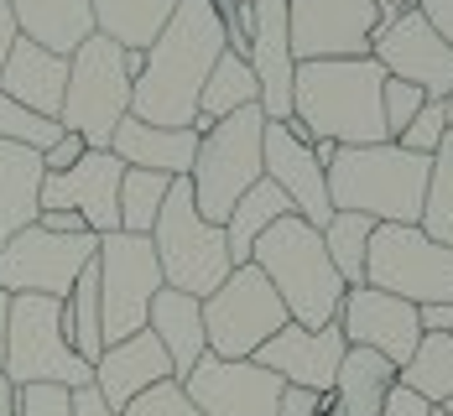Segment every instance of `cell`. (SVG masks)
Masks as SVG:
<instances>
[{"instance_id":"4316f807","label":"cell","mask_w":453,"mask_h":416,"mask_svg":"<svg viewBox=\"0 0 453 416\" xmlns=\"http://www.w3.org/2000/svg\"><path fill=\"white\" fill-rule=\"evenodd\" d=\"M173 5L178 0H89L94 32L120 47H131V52H146L162 37V26L173 21Z\"/></svg>"},{"instance_id":"bcb514c9","label":"cell","mask_w":453,"mask_h":416,"mask_svg":"<svg viewBox=\"0 0 453 416\" xmlns=\"http://www.w3.org/2000/svg\"><path fill=\"white\" fill-rule=\"evenodd\" d=\"M16 37H21V32H16V16H11V5L0 0V68H5V57H11Z\"/></svg>"},{"instance_id":"ba28073f","label":"cell","mask_w":453,"mask_h":416,"mask_svg":"<svg viewBox=\"0 0 453 416\" xmlns=\"http://www.w3.org/2000/svg\"><path fill=\"white\" fill-rule=\"evenodd\" d=\"M261 140H266V115L261 104L229 115L219 125H209L198 136V156H193V172H188V187H193V203L209 224H225L229 208L261 183Z\"/></svg>"},{"instance_id":"6da1fadb","label":"cell","mask_w":453,"mask_h":416,"mask_svg":"<svg viewBox=\"0 0 453 416\" xmlns=\"http://www.w3.org/2000/svg\"><path fill=\"white\" fill-rule=\"evenodd\" d=\"M225 47L229 26L219 0H178L162 37L146 47V68L131 89V115L146 125L188 131L198 120V94L209 84L214 63L225 57Z\"/></svg>"},{"instance_id":"d6986e66","label":"cell","mask_w":453,"mask_h":416,"mask_svg":"<svg viewBox=\"0 0 453 416\" xmlns=\"http://www.w3.org/2000/svg\"><path fill=\"white\" fill-rule=\"evenodd\" d=\"M120 178H126V162L115 151H84L79 167L42 183V208H68L89 224V234H115L120 230Z\"/></svg>"},{"instance_id":"7bdbcfd3","label":"cell","mask_w":453,"mask_h":416,"mask_svg":"<svg viewBox=\"0 0 453 416\" xmlns=\"http://www.w3.org/2000/svg\"><path fill=\"white\" fill-rule=\"evenodd\" d=\"M37 230H47V234H89V224H84L79 214H68V208H42V214H37Z\"/></svg>"},{"instance_id":"3957f363","label":"cell","mask_w":453,"mask_h":416,"mask_svg":"<svg viewBox=\"0 0 453 416\" xmlns=\"http://www.w3.org/2000/svg\"><path fill=\"white\" fill-rule=\"evenodd\" d=\"M433 156H417L396 140L380 146H339L323 167L334 214H365L375 224H417L427 198Z\"/></svg>"},{"instance_id":"7dc6e473","label":"cell","mask_w":453,"mask_h":416,"mask_svg":"<svg viewBox=\"0 0 453 416\" xmlns=\"http://www.w3.org/2000/svg\"><path fill=\"white\" fill-rule=\"evenodd\" d=\"M422 328H438V333L453 338V302L449 307H422Z\"/></svg>"},{"instance_id":"52a82bcc","label":"cell","mask_w":453,"mask_h":416,"mask_svg":"<svg viewBox=\"0 0 453 416\" xmlns=\"http://www.w3.org/2000/svg\"><path fill=\"white\" fill-rule=\"evenodd\" d=\"M0 374L11 385H63V390L94 385V365H84L68 344V323H63L58 297H32V291L11 297Z\"/></svg>"},{"instance_id":"f6af8a7d","label":"cell","mask_w":453,"mask_h":416,"mask_svg":"<svg viewBox=\"0 0 453 416\" xmlns=\"http://www.w3.org/2000/svg\"><path fill=\"white\" fill-rule=\"evenodd\" d=\"M386 416H433V406L422 401V396H411V390H391V401H386Z\"/></svg>"},{"instance_id":"277c9868","label":"cell","mask_w":453,"mask_h":416,"mask_svg":"<svg viewBox=\"0 0 453 416\" xmlns=\"http://www.w3.org/2000/svg\"><path fill=\"white\" fill-rule=\"evenodd\" d=\"M250 266L276 286L287 318L297 328L339 323V307H344L349 286H344V276L334 271V261L323 250V230H313L308 219H297V214L276 219L272 230L256 239Z\"/></svg>"},{"instance_id":"7402d4cb","label":"cell","mask_w":453,"mask_h":416,"mask_svg":"<svg viewBox=\"0 0 453 416\" xmlns=\"http://www.w3.org/2000/svg\"><path fill=\"white\" fill-rule=\"evenodd\" d=\"M110 151L141 167V172H162V178H188L193 172V156H198V131H167V125H146L136 115H126L110 136Z\"/></svg>"},{"instance_id":"d4e9b609","label":"cell","mask_w":453,"mask_h":416,"mask_svg":"<svg viewBox=\"0 0 453 416\" xmlns=\"http://www.w3.org/2000/svg\"><path fill=\"white\" fill-rule=\"evenodd\" d=\"M42 183H47L42 151L0 140V245L11 234L37 224V214H42Z\"/></svg>"},{"instance_id":"f1b7e54d","label":"cell","mask_w":453,"mask_h":416,"mask_svg":"<svg viewBox=\"0 0 453 416\" xmlns=\"http://www.w3.org/2000/svg\"><path fill=\"white\" fill-rule=\"evenodd\" d=\"M292 214V203H287V193L272 183V178H261V183L250 187L234 208H229L225 219V239H229V261L234 266H250V250H256V239L272 230L276 219H287Z\"/></svg>"},{"instance_id":"7a4b0ae2","label":"cell","mask_w":453,"mask_h":416,"mask_svg":"<svg viewBox=\"0 0 453 416\" xmlns=\"http://www.w3.org/2000/svg\"><path fill=\"white\" fill-rule=\"evenodd\" d=\"M380 84L386 68L375 57H328V63H297L292 84V120L313 140L334 146H380L386 115H380Z\"/></svg>"},{"instance_id":"83f0119b","label":"cell","mask_w":453,"mask_h":416,"mask_svg":"<svg viewBox=\"0 0 453 416\" xmlns=\"http://www.w3.org/2000/svg\"><path fill=\"white\" fill-rule=\"evenodd\" d=\"M250 104H261V89H256V73H250V63L240 57V52H229L214 63V73H209V84L198 94V120H193V131L203 136L209 125H219L229 115H240V110H250Z\"/></svg>"},{"instance_id":"cb8c5ba5","label":"cell","mask_w":453,"mask_h":416,"mask_svg":"<svg viewBox=\"0 0 453 416\" xmlns=\"http://www.w3.org/2000/svg\"><path fill=\"white\" fill-rule=\"evenodd\" d=\"M5 5L16 16V32L58 57H73L94 37L89 0H5Z\"/></svg>"},{"instance_id":"9c48e42d","label":"cell","mask_w":453,"mask_h":416,"mask_svg":"<svg viewBox=\"0 0 453 416\" xmlns=\"http://www.w3.org/2000/svg\"><path fill=\"white\" fill-rule=\"evenodd\" d=\"M365 286L391 291L411 307L453 302V250L427 239L417 224H375L365 250Z\"/></svg>"},{"instance_id":"ffe728a7","label":"cell","mask_w":453,"mask_h":416,"mask_svg":"<svg viewBox=\"0 0 453 416\" xmlns=\"http://www.w3.org/2000/svg\"><path fill=\"white\" fill-rule=\"evenodd\" d=\"M162 380H173V359H167V349L157 344L151 328H141L120 344H104V354L94 359V385H99V396L110 401L115 416H126V406Z\"/></svg>"},{"instance_id":"44dd1931","label":"cell","mask_w":453,"mask_h":416,"mask_svg":"<svg viewBox=\"0 0 453 416\" xmlns=\"http://www.w3.org/2000/svg\"><path fill=\"white\" fill-rule=\"evenodd\" d=\"M63 89H68V57H58V52H47V47L16 37L5 68H0V94H11L16 104H27L32 115L58 120Z\"/></svg>"},{"instance_id":"8fae6325","label":"cell","mask_w":453,"mask_h":416,"mask_svg":"<svg viewBox=\"0 0 453 416\" xmlns=\"http://www.w3.org/2000/svg\"><path fill=\"white\" fill-rule=\"evenodd\" d=\"M99 313H104V344H120L146 328L151 313V297L167 286L162 266H157V250H151V234H99Z\"/></svg>"},{"instance_id":"2e32d148","label":"cell","mask_w":453,"mask_h":416,"mask_svg":"<svg viewBox=\"0 0 453 416\" xmlns=\"http://www.w3.org/2000/svg\"><path fill=\"white\" fill-rule=\"evenodd\" d=\"M261 172L272 178L292 214L308 219L313 230H323L334 219V203H328V178L313 156V136L297 125V120H266V140H261Z\"/></svg>"},{"instance_id":"5bb4252c","label":"cell","mask_w":453,"mask_h":416,"mask_svg":"<svg viewBox=\"0 0 453 416\" xmlns=\"http://www.w3.org/2000/svg\"><path fill=\"white\" fill-rule=\"evenodd\" d=\"M370 57L386 68V79L417 84L427 99H449L453 94V47L438 37V26L417 5H402L396 16L380 21V32L370 42Z\"/></svg>"},{"instance_id":"d590c367","label":"cell","mask_w":453,"mask_h":416,"mask_svg":"<svg viewBox=\"0 0 453 416\" xmlns=\"http://www.w3.org/2000/svg\"><path fill=\"white\" fill-rule=\"evenodd\" d=\"M422 104H427V94L417 89V84L386 79V84H380V115H386V136H391V140L402 136L411 120L422 115Z\"/></svg>"},{"instance_id":"ab89813d","label":"cell","mask_w":453,"mask_h":416,"mask_svg":"<svg viewBox=\"0 0 453 416\" xmlns=\"http://www.w3.org/2000/svg\"><path fill=\"white\" fill-rule=\"evenodd\" d=\"M84 151H89V140H84V136H73V131H63V136H58V140H52V146L42 151L47 178H58V172L79 167V162H84Z\"/></svg>"},{"instance_id":"db71d44e","label":"cell","mask_w":453,"mask_h":416,"mask_svg":"<svg viewBox=\"0 0 453 416\" xmlns=\"http://www.w3.org/2000/svg\"><path fill=\"white\" fill-rule=\"evenodd\" d=\"M229 5H256V0H229Z\"/></svg>"},{"instance_id":"4dcf8cb0","label":"cell","mask_w":453,"mask_h":416,"mask_svg":"<svg viewBox=\"0 0 453 416\" xmlns=\"http://www.w3.org/2000/svg\"><path fill=\"white\" fill-rule=\"evenodd\" d=\"M63 323H68V344L73 354L94 365L104 354V313H99V266H84V276L73 281V291L63 297Z\"/></svg>"},{"instance_id":"816d5d0a","label":"cell","mask_w":453,"mask_h":416,"mask_svg":"<svg viewBox=\"0 0 453 416\" xmlns=\"http://www.w3.org/2000/svg\"><path fill=\"white\" fill-rule=\"evenodd\" d=\"M443 110H449V136H453V94L443 99Z\"/></svg>"},{"instance_id":"ac0fdd59","label":"cell","mask_w":453,"mask_h":416,"mask_svg":"<svg viewBox=\"0 0 453 416\" xmlns=\"http://www.w3.org/2000/svg\"><path fill=\"white\" fill-rule=\"evenodd\" d=\"M349 344H344V328L328 323V328H297L287 323L276 338H266L256 349V365L261 370L281 374L287 385L297 390H313V396H328L334 380H339V365H344Z\"/></svg>"},{"instance_id":"f5cc1de1","label":"cell","mask_w":453,"mask_h":416,"mask_svg":"<svg viewBox=\"0 0 453 416\" xmlns=\"http://www.w3.org/2000/svg\"><path fill=\"white\" fill-rule=\"evenodd\" d=\"M433 416H453V406H433Z\"/></svg>"},{"instance_id":"1f68e13d","label":"cell","mask_w":453,"mask_h":416,"mask_svg":"<svg viewBox=\"0 0 453 416\" xmlns=\"http://www.w3.org/2000/svg\"><path fill=\"white\" fill-rule=\"evenodd\" d=\"M370 234H375V219L365 214H334L323 224V250L334 261V271L344 276V286H365V250H370Z\"/></svg>"},{"instance_id":"836d02e7","label":"cell","mask_w":453,"mask_h":416,"mask_svg":"<svg viewBox=\"0 0 453 416\" xmlns=\"http://www.w3.org/2000/svg\"><path fill=\"white\" fill-rule=\"evenodd\" d=\"M417 230L453 250V136H443V146L433 151V172H427V198H422Z\"/></svg>"},{"instance_id":"4fadbf2b","label":"cell","mask_w":453,"mask_h":416,"mask_svg":"<svg viewBox=\"0 0 453 416\" xmlns=\"http://www.w3.org/2000/svg\"><path fill=\"white\" fill-rule=\"evenodd\" d=\"M375 0H287V32L297 63H328V57H370L380 32Z\"/></svg>"},{"instance_id":"f907efd6","label":"cell","mask_w":453,"mask_h":416,"mask_svg":"<svg viewBox=\"0 0 453 416\" xmlns=\"http://www.w3.org/2000/svg\"><path fill=\"white\" fill-rule=\"evenodd\" d=\"M375 5H380V16H396L402 5H411V0H375Z\"/></svg>"},{"instance_id":"681fc988","label":"cell","mask_w":453,"mask_h":416,"mask_svg":"<svg viewBox=\"0 0 453 416\" xmlns=\"http://www.w3.org/2000/svg\"><path fill=\"white\" fill-rule=\"evenodd\" d=\"M5 318H11V291L0 286V365H5Z\"/></svg>"},{"instance_id":"c3c4849f","label":"cell","mask_w":453,"mask_h":416,"mask_svg":"<svg viewBox=\"0 0 453 416\" xmlns=\"http://www.w3.org/2000/svg\"><path fill=\"white\" fill-rule=\"evenodd\" d=\"M0 416H21V385H11L0 374Z\"/></svg>"},{"instance_id":"b9f144b4","label":"cell","mask_w":453,"mask_h":416,"mask_svg":"<svg viewBox=\"0 0 453 416\" xmlns=\"http://www.w3.org/2000/svg\"><path fill=\"white\" fill-rule=\"evenodd\" d=\"M68 416H115V412L99 396V385H79V390H68Z\"/></svg>"},{"instance_id":"5b68a950","label":"cell","mask_w":453,"mask_h":416,"mask_svg":"<svg viewBox=\"0 0 453 416\" xmlns=\"http://www.w3.org/2000/svg\"><path fill=\"white\" fill-rule=\"evenodd\" d=\"M146 52L110 42L94 32L89 42L68 57V89H63V110L58 125L89 140V151H110L115 125L131 115V89H136Z\"/></svg>"},{"instance_id":"60d3db41","label":"cell","mask_w":453,"mask_h":416,"mask_svg":"<svg viewBox=\"0 0 453 416\" xmlns=\"http://www.w3.org/2000/svg\"><path fill=\"white\" fill-rule=\"evenodd\" d=\"M281 416H339V412H334V396H313V390L287 385V396H281Z\"/></svg>"},{"instance_id":"8d00e7d4","label":"cell","mask_w":453,"mask_h":416,"mask_svg":"<svg viewBox=\"0 0 453 416\" xmlns=\"http://www.w3.org/2000/svg\"><path fill=\"white\" fill-rule=\"evenodd\" d=\"M443 136H449V110H443V99H427L422 115L396 136V146H407V151H417V156H433V151L443 146Z\"/></svg>"},{"instance_id":"603a6c76","label":"cell","mask_w":453,"mask_h":416,"mask_svg":"<svg viewBox=\"0 0 453 416\" xmlns=\"http://www.w3.org/2000/svg\"><path fill=\"white\" fill-rule=\"evenodd\" d=\"M146 328L157 333V344L167 349L173 359V380H188L193 365L209 354V333H203V302L188 297V291H173L162 286L151 297V313H146Z\"/></svg>"},{"instance_id":"e0dca14e","label":"cell","mask_w":453,"mask_h":416,"mask_svg":"<svg viewBox=\"0 0 453 416\" xmlns=\"http://www.w3.org/2000/svg\"><path fill=\"white\" fill-rule=\"evenodd\" d=\"M339 328L349 349H375L386 365L402 370L411 349L422 344V307H411L391 291H375V286H349L339 307Z\"/></svg>"},{"instance_id":"8992f818","label":"cell","mask_w":453,"mask_h":416,"mask_svg":"<svg viewBox=\"0 0 453 416\" xmlns=\"http://www.w3.org/2000/svg\"><path fill=\"white\" fill-rule=\"evenodd\" d=\"M151 250H157V266H162V281L173 291H188V297H214L225 276L234 271L229 261V239L225 224H209L193 203V187L188 178H173V193L157 214V230H151Z\"/></svg>"},{"instance_id":"e575fe53","label":"cell","mask_w":453,"mask_h":416,"mask_svg":"<svg viewBox=\"0 0 453 416\" xmlns=\"http://www.w3.org/2000/svg\"><path fill=\"white\" fill-rule=\"evenodd\" d=\"M58 136H63V125H58V120L32 115L27 104H16L11 94H0V140H11V146H32V151H47Z\"/></svg>"},{"instance_id":"74e56055","label":"cell","mask_w":453,"mask_h":416,"mask_svg":"<svg viewBox=\"0 0 453 416\" xmlns=\"http://www.w3.org/2000/svg\"><path fill=\"white\" fill-rule=\"evenodd\" d=\"M126 416H203L193 401H188V390H182L178 380H162V385H151L146 396H136Z\"/></svg>"},{"instance_id":"7c38bea8","label":"cell","mask_w":453,"mask_h":416,"mask_svg":"<svg viewBox=\"0 0 453 416\" xmlns=\"http://www.w3.org/2000/svg\"><path fill=\"white\" fill-rule=\"evenodd\" d=\"M94 255H99V234H47L32 224L0 245V286L11 297L32 291V297L63 302Z\"/></svg>"},{"instance_id":"f546056e","label":"cell","mask_w":453,"mask_h":416,"mask_svg":"<svg viewBox=\"0 0 453 416\" xmlns=\"http://www.w3.org/2000/svg\"><path fill=\"white\" fill-rule=\"evenodd\" d=\"M396 385L422 396L427 406H453V338L438 328H422V344L396 370Z\"/></svg>"},{"instance_id":"ee69618b","label":"cell","mask_w":453,"mask_h":416,"mask_svg":"<svg viewBox=\"0 0 453 416\" xmlns=\"http://www.w3.org/2000/svg\"><path fill=\"white\" fill-rule=\"evenodd\" d=\"M411 5H417V11L438 26V37L453 47V0H411Z\"/></svg>"},{"instance_id":"30bf717a","label":"cell","mask_w":453,"mask_h":416,"mask_svg":"<svg viewBox=\"0 0 453 416\" xmlns=\"http://www.w3.org/2000/svg\"><path fill=\"white\" fill-rule=\"evenodd\" d=\"M292 323L276 286L256 266H234L214 297H203V333L214 359H256V349Z\"/></svg>"},{"instance_id":"9a60e30c","label":"cell","mask_w":453,"mask_h":416,"mask_svg":"<svg viewBox=\"0 0 453 416\" xmlns=\"http://www.w3.org/2000/svg\"><path fill=\"white\" fill-rule=\"evenodd\" d=\"M178 385L203 416H281L287 396V380L261 370L256 359H214V354H203Z\"/></svg>"},{"instance_id":"f35d334b","label":"cell","mask_w":453,"mask_h":416,"mask_svg":"<svg viewBox=\"0 0 453 416\" xmlns=\"http://www.w3.org/2000/svg\"><path fill=\"white\" fill-rule=\"evenodd\" d=\"M21 416H68L63 385H21Z\"/></svg>"},{"instance_id":"484cf974","label":"cell","mask_w":453,"mask_h":416,"mask_svg":"<svg viewBox=\"0 0 453 416\" xmlns=\"http://www.w3.org/2000/svg\"><path fill=\"white\" fill-rule=\"evenodd\" d=\"M391 390H396V365H386L375 349H349L328 396L339 416H386Z\"/></svg>"},{"instance_id":"d6a6232c","label":"cell","mask_w":453,"mask_h":416,"mask_svg":"<svg viewBox=\"0 0 453 416\" xmlns=\"http://www.w3.org/2000/svg\"><path fill=\"white\" fill-rule=\"evenodd\" d=\"M167 193H173V178L126 167V178H120V230L126 234H151L157 230L162 203H167Z\"/></svg>"}]
</instances>
